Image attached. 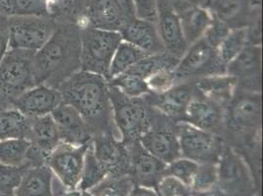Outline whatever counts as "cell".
<instances>
[{
  "label": "cell",
  "instance_id": "47",
  "mask_svg": "<svg viewBox=\"0 0 263 196\" xmlns=\"http://www.w3.org/2000/svg\"><path fill=\"white\" fill-rule=\"evenodd\" d=\"M119 2V4L122 7V9L125 12V14L127 15V17L129 19L136 18L135 15V7H134V3L133 0H117Z\"/></svg>",
  "mask_w": 263,
  "mask_h": 196
},
{
  "label": "cell",
  "instance_id": "11",
  "mask_svg": "<svg viewBox=\"0 0 263 196\" xmlns=\"http://www.w3.org/2000/svg\"><path fill=\"white\" fill-rule=\"evenodd\" d=\"M176 125V122L154 109L152 126L140 140V143L147 152L165 164L182 157Z\"/></svg>",
  "mask_w": 263,
  "mask_h": 196
},
{
  "label": "cell",
  "instance_id": "7",
  "mask_svg": "<svg viewBox=\"0 0 263 196\" xmlns=\"http://www.w3.org/2000/svg\"><path fill=\"white\" fill-rule=\"evenodd\" d=\"M177 84L196 82L201 77L226 74V67L220 62L216 48L204 37L189 46L174 70Z\"/></svg>",
  "mask_w": 263,
  "mask_h": 196
},
{
  "label": "cell",
  "instance_id": "9",
  "mask_svg": "<svg viewBox=\"0 0 263 196\" xmlns=\"http://www.w3.org/2000/svg\"><path fill=\"white\" fill-rule=\"evenodd\" d=\"M35 52L9 49L0 64V93L14 98L37 85L33 69Z\"/></svg>",
  "mask_w": 263,
  "mask_h": 196
},
{
  "label": "cell",
  "instance_id": "15",
  "mask_svg": "<svg viewBox=\"0 0 263 196\" xmlns=\"http://www.w3.org/2000/svg\"><path fill=\"white\" fill-rule=\"evenodd\" d=\"M126 144L130 152L129 174L134 184L156 190L159 181L164 177L167 164L147 152L140 142Z\"/></svg>",
  "mask_w": 263,
  "mask_h": 196
},
{
  "label": "cell",
  "instance_id": "20",
  "mask_svg": "<svg viewBox=\"0 0 263 196\" xmlns=\"http://www.w3.org/2000/svg\"><path fill=\"white\" fill-rule=\"evenodd\" d=\"M50 115L57 126L61 142L81 146L92 141L88 124L70 104L62 102Z\"/></svg>",
  "mask_w": 263,
  "mask_h": 196
},
{
  "label": "cell",
  "instance_id": "12",
  "mask_svg": "<svg viewBox=\"0 0 263 196\" xmlns=\"http://www.w3.org/2000/svg\"><path fill=\"white\" fill-rule=\"evenodd\" d=\"M89 144L77 146L61 142L45 160L54 177L69 189H78Z\"/></svg>",
  "mask_w": 263,
  "mask_h": 196
},
{
  "label": "cell",
  "instance_id": "28",
  "mask_svg": "<svg viewBox=\"0 0 263 196\" xmlns=\"http://www.w3.org/2000/svg\"><path fill=\"white\" fill-rule=\"evenodd\" d=\"M178 62V58L167 53L166 51L157 54L147 55L136 65L133 66L128 73L138 75L144 80H147L148 77L162 71L174 70Z\"/></svg>",
  "mask_w": 263,
  "mask_h": 196
},
{
  "label": "cell",
  "instance_id": "34",
  "mask_svg": "<svg viewBox=\"0 0 263 196\" xmlns=\"http://www.w3.org/2000/svg\"><path fill=\"white\" fill-rule=\"evenodd\" d=\"M106 177H107V173L98 161L93 152L92 143L90 142L85 155L84 169H83L82 178L78 186V189L89 190L90 188L99 184Z\"/></svg>",
  "mask_w": 263,
  "mask_h": 196
},
{
  "label": "cell",
  "instance_id": "18",
  "mask_svg": "<svg viewBox=\"0 0 263 196\" xmlns=\"http://www.w3.org/2000/svg\"><path fill=\"white\" fill-rule=\"evenodd\" d=\"M62 102L60 91L45 85H36L13 99L15 108L29 119L51 114Z\"/></svg>",
  "mask_w": 263,
  "mask_h": 196
},
{
  "label": "cell",
  "instance_id": "8",
  "mask_svg": "<svg viewBox=\"0 0 263 196\" xmlns=\"http://www.w3.org/2000/svg\"><path fill=\"white\" fill-rule=\"evenodd\" d=\"M176 129L182 157L197 164L218 163L226 144L220 135L184 121L177 123Z\"/></svg>",
  "mask_w": 263,
  "mask_h": 196
},
{
  "label": "cell",
  "instance_id": "50",
  "mask_svg": "<svg viewBox=\"0 0 263 196\" xmlns=\"http://www.w3.org/2000/svg\"><path fill=\"white\" fill-rule=\"evenodd\" d=\"M0 196H17L15 195L14 193H9V194H0Z\"/></svg>",
  "mask_w": 263,
  "mask_h": 196
},
{
  "label": "cell",
  "instance_id": "19",
  "mask_svg": "<svg viewBox=\"0 0 263 196\" xmlns=\"http://www.w3.org/2000/svg\"><path fill=\"white\" fill-rule=\"evenodd\" d=\"M156 25L165 51L180 60L189 46L183 35L180 17L168 0H157Z\"/></svg>",
  "mask_w": 263,
  "mask_h": 196
},
{
  "label": "cell",
  "instance_id": "32",
  "mask_svg": "<svg viewBox=\"0 0 263 196\" xmlns=\"http://www.w3.org/2000/svg\"><path fill=\"white\" fill-rule=\"evenodd\" d=\"M108 85L117 88L128 97H143L152 92L146 80L128 72L111 79L108 81Z\"/></svg>",
  "mask_w": 263,
  "mask_h": 196
},
{
  "label": "cell",
  "instance_id": "22",
  "mask_svg": "<svg viewBox=\"0 0 263 196\" xmlns=\"http://www.w3.org/2000/svg\"><path fill=\"white\" fill-rule=\"evenodd\" d=\"M86 13V26L105 31L120 32L129 20L117 0H88Z\"/></svg>",
  "mask_w": 263,
  "mask_h": 196
},
{
  "label": "cell",
  "instance_id": "30",
  "mask_svg": "<svg viewBox=\"0 0 263 196\" xmlns=\"http://www.w3.org/2000/svg\"><path fill=\"white\" fill-rule=\"evenodd\" d=\"M145 56L147 54L138 47L122 41L112 58L107 81L128 72Z\"/></svg>",
  "mask_w": 263,
  "mask_h": 196
},
{
  "label": "cell",
  "instance_id": "40",
  "mask_svg": "<svg viewBox=\"0 0 263 196\" xmlns=\"http://www.w3.org/2000/svg\"><path fill=\"white\" fill-rule=\"evenodd\" d=\"M146 83L152 92L154 93H161L168 90L169 88L177 85L175 76L173 70L170 71H162L157 73L153 76L146 80Z\"/></svg>",
  "mask_w": 263,
  "mask_h": 196
},
{
  "label": "cell",
  "instance_id": "26",
  "mask_svg": "<svg viewBox=\"0 0 263 196\" xmlns=\"http://www.w3.org/2000/svg\"><path fill=\"white\" fill-rule=\"evenodd\" d=\"M180 22L187 46L201 40L209 29L212 16L205 7H197L182 14Z\"/></svg>",
  "mask_w": 263,
  "mask_h": 196
},
{
  "label": "cell",
  "instance_id": "13",
  "mask_svg": "<svg viewBox=\"0 0 263 196\" xmlns=\"http://www.w3.org/2000/svg\"><path fill=\"white\" fill-rule=\"evenodd\" d=\"M262 47L246 45L228 65L226 74L237 80V88L261 93Z\"/></svg>",
  "mask_w": 263,
  "mask_h": 196
},
{
  "label": "cell",
  "instance_id": "43",
  "mask_svg": "<svg viewBox=\"0 0 263 196\" xmlns=\"http://www.w3.org/2000/svg\"><path fill=\"white\" fill-rule=\"evenodd\" d=\"M247 45L261 46L262 44V29H261V17L254 20L248 27H246Z\"/></svg>",
  "mask_w": 263,
  "mask_h": 196
},
{
  "label": "cell",
  "instance_id": "24",
  "mask_svg": "<svg viewBox=\"0 0 263 196\" xmlns=\"http://www.w3.org/2000/svg\"><path fill=\"white\" fill-rule=\"evenodd\" d=\"M194 83L202 95L225 108L237 89V80L227 74L201 77Z\"/></svg>",
  "mask_w": 263,
  "mask_h": 196
},
{
  "label": "cell",
  "instance_id": "16",
  "mask_svg": "<svg viewBox=\"0 0 263 196\" xmlns=\"http://www.w3.org/2000/svg\"><path fill=\"white\" fill-rule=\"evenodd\" d=\"M226 108L202 95L196 87L184 122L198 129L213 132L223 139Z\"/></svg>",
  "mask_w": 263,
  "mask_h": 196
},
{
  "label": "cell",
  "instance_id": "39",
  "mask_svg": "<svg viewBox=\"0 0 263 196\" xmlns=\"http://www.w3.org/2000/svg\"><path fill=\"white\" fill-rule=\"evenodd\" d=\"M156 191L159 196H193L190 186L171 175H164L158 183Z\"/></svg>",
  "mask_w": 263,
  "mask_h": 196
},
{
  "label": "cell",
  "instance_id": "31",
  "mask_svg": "<svg viewBox=\"0 0 263 196\" xmlns=\"http://www.w3.org/2000/svg\"><path fill=\"white\" fill-rule=\"evenodd\" d=\"M134 186L130 174L107 175L88 191L92 196H129Z\"/></svg>",
  "mask_w": 263,
  "mask_h": 196
},
{
  "label": "cell",
  "instance_id": "36",
  "mask_svg": "<svg viewBox=\"0 0 263 196\" xmlns=\"http://www.w3.org/2000/svg\"><path fill=\"white\" fill-rule=\"evenodd\" d=\"M30 167H32L30 163L21 166L0 163V194L14 193L22 181L23 175Z\"/></svg>",
  "mask_w": 263,
  "mask_h": 196
},
{
  "label": "cell",
  "instance_id": "2",
  "mask_svg": "<svg viewBox=\"0 0 263 196\" xmlns=\"http://www.w3.org/2000/svg\"><path fill=\"white\" fill-rule=\"evenodd\" d=\"M81 31L82 27L76 23L57 24L48 42L33 55L37 85L58 88L81 71Z\"/></svg>",
  "mask_w": 263,
  "mask_h": 196
},
{
  "label": "cell",
  "instance_id": "10",
  "mask_svg": "<svg viewBox=\"0 0 263 196\" xmlns=\"http://www.w3.org/2000/svg\"><path fill=\"white\" fill-rule=\"evenodd\" d=\"M57 24L44 16H13L8 25L9 49L36 52L48 42Z\"/></svg>",
  "mask_w": 263,
  "mask_h": 196
},
{
  "label": "cell",
  "instance_id": "35",
  "mask_svg": "<svg viewBox=\"0 0 263 196\" xmlns=\"http://www.w3.org/2000/svg\"><path fill=\"white\" fill-rule=\"evenodd\" d=\"M0 7L10 16H45L48 7L45 0H0Z\"/></svg>",
  "mask_w": 263,
  "mask_h": 196
},
{
  "label": "cell",
  "instance_id": "4",
  "mask_svg": "<svg viewBox=\"0 0 263 196\" xmlns=\"http://www.w3.org/2000/svg\"><path fill=\"white\" fill-rule=\"evenodd\" d=\"M108 88L113 119L121 141L125 143L140 142L152 126L154 107L144 97H128L115 87L108 85Z\"/></svg>",
  "mask_w": 263,
  "mask_h": 196
},
{
  "label": "cell",
  "instance_id": "37",
  "mask_svg": "<svg viewBox=\"0 0 263 196\" xmlns=\"http://www.w3.org/2000/svg\"><path fill=\"white\" fill-rule=\"evenodd\" d=\"M217 183V164H198L193 178L191 189L195 193H201L215 187Z\"/></svg>",
  "mask_w": 263,
  "mask_h": 196
},
{
  "label": "cell",
  "instance_id": "49",
  "mask_svg": "<svg viewBox=\"0 0 263 196\" xmlns=\"http://www.w3.org/2000/svg\"><path fill=\"white\" fill-rule=\"evenodd\" d=\"M82 196H92L88 190H82Z\"/></svg>",
  "mask_w": 263,
  "mask_h": 196
},
{
  "label": "cell",
  "instance_id": "29",
  "mask_svg": "<svg viewBox=\"0 0 263 196\" xmlns=\"http://www.w3.org/2000/svg\"><path fill=\"white\" fill-rule=\"evenodd\" d=\"M32 148L33 143L28 139L0 141V163L10 166L30 163L29 156Z\"/></svg>",
  "mask_w": 263,
  "mask_h": 196
},
{
  "label": "cell",
  "instance_id": "38",
  "mask_svg": "<svg viewBox=\"0 0 263 196\" xmlns=\"http://www.w3.org/2000/svg\"><path fill=\"white\" fill-rule=\"evenodd\" d=\"M198 164L184 157H180L167 164L164 175H171L191 187L193 178L197 172Z\"/></svg>",
  "mask_w": 263,
  "mask_h": 196
},
{
  "label": "cell",
  "instance_id": "6",
  "mask_svg": "<svg viewBox=\"0 0 263 196\" xmlns=\"http://www.w3.org/2000/svg\"><path fill=\"white\" fill-rule=\"evenodd\" d=\"M215 187L222 196H254L259 189L249 164L227 143L217 163Z\"/></svg>",
  "mask_w": 263,
  "mask_h": 196
},
{
  "label": "cell",
  "instance_id": "23",
  "mask_svg": "<svg viewBox=\"0 0 263 196\" xmlns=\"http://www.w3.org/2000/svg\"><path fill=\"white\" fill-rule=\"evenodd\" d=\"M54 174L46 164L30 167L15 189L17 196H52Z\"/></svg>",
  "mask_w": 263,
  "mask_h": 196
},
{
  "label": "cell",
  "instance_id": "1",
  "mask_svg": "<svg viewBox=\"0 0 263 196\" xmlns=\"http://www.w3.org/2000/svg\"><path fill=\"white\" fill-rule=\"evenodd\" d=\"M57 89L63 102L73 106L82 115L92 136L111 134L121 140L113 119L108 81L104 76L81 70Z\"/></svg>",
  "mask_w": 263,
  "mask_h": 196
},
{
  "label": "cell",
  "instance_id": "48",
  "mask_svg": "<svg viewBox=\"0 0 263 196\" xmlns=\"http://www.w3.org/2000/svg\"><path fill=\"white\" fill-rule=\"evenodd\" d=\"M8 50H9L8 33L0 32V64H1L4 56L6 55Z\"/></svg>",
  "mask_w": 263,
  "mask_h": 196
},
{
  "label": "cell",
  "instance_id": "25",
  "mask_svg": "<svg viewBox=\"0 0 263 196\" xmlns=\"http://www.w3.org/2000/svg\"><path fill=\"white\" fill-rule=\"evenodd\" d=\"M31 142L45 160L61 142L57 126L50 114L32 119Z\"/></svg>",
  "mask_w": 263,
  "mask_h": 196
},
{
  "label": "cell",
  "instance_id": "3",
  "mask_svg": "<svg viewBox=\"0 0 263 196\" xmlns=\"http://www.w3.org/2000/svg\"><path fill=\"white\" fill-rule=\"evenodd\" d=\"M262 94L237 88L225 110L223 140L238 152L261 146Z\"/></svg>",
  "mask_w": 263,
  "mask_h": 196
},
{
  "label": "cell",
  "instance_id": "44",
  "mask_svg": "<svg viewBox=\"0 0 263 196\" xmlns=\"http://www.w3.org/2000/svg\"><path fill=\"white\" fill-rule=\"evenodd\" d=\"M172 9L181 16L197 7H205L209 0H168Z\"/></svg>",
  "mask_w": 263,
  "mask_h": 196
},
{
  "label": "cell",
  "instance_id": "14",
  "mask_svg": "<svg viewBox=\"0 0 263 196\" xmlns=\"http://www.w3.org/2000/svg\"><path fill=\"white\" fill-rule=\"evenodd\" d=\"M93 152L107 175L129 174L130 152L127 144L111 134L92 136Z\"/></svg>",
  "mask_w": 263,
  "mask_h": 196
},
{
  "label": "cell",
  "instance_id": "45",
  "mask_svg": "<svg viewBox=\"0 0 263 196\" xmlns=\"http://www.w3.org/2000/svg\"><path fill=\"white\" fill-rule=\"evenodd\" d=\"M52 196H82V190L67 188L54 177L52 181Z\"/></svg>",
  "mask_w": 263,
  "mask_h": 196
},
{
  "label": "cell",
  "instance_id": "17",
  "mask_svg": "<svg viewBox=\"0 0 263 196\" xmlns=\"http://www.w3.org/2000/svg\"><path fill=\"white\" fill-rule=\"evenodd\" d=\"M195 83L186 82L177 84L161 93H154L143 96L147 103L176 123L185 120L187 106L194 96Z\"/></svg>",
  "mask_w": 263,
  "mask_h": 196
},
{
  "label": "cell",
  "instance_id": "41",
  "mask_svg": "<svg viewBox=\"0 0 263 196\" xmlns=\"http://www.w3.org/2000/svg\"><path fill=\"white\" fill-rule=\"evenodd\" d=\"M231 30L232 29H230L228 25L212 16L211 24L203 37L211 46L217 48V46L221 44V42L225 38V36L229 33Z\"/></svg>",
  "mask_w": 263,
  "mask_h": 196
},
{
  "label": "cell",
  "instance_id": "27",
  "mask_svg": "<svg viewBox=\"0 0 263 196\" xmlns=\"http://www.w3.org/2000/svg\"><path fill=\"white\" fill-rule=\"evenodd\" d=\"M32 119H29L19 110H5L0 112V141L10 139H28L31 141Z\"/></svg>",
  "mask_w": 263,
  "mask_h": 196
},
{
  "label": "cell",
  "instance_id": "5",
  "mask_svg": "<svg viewBox=\"0 0 263 196\" xmlns=\"http://www.w3.org/2000/svg\"><path fill=\"white\" fill-rule=\"evenodd\" d=\"M81 42V70L107 80L112 58L122 43L120 33L84 26Z\"/></svg>",
  "mask_w": 263,
  "mask_h": 196
},
{
  "label": "cell",
  "instance_id": "21",
  "mask_svg": "<svg viewBox=\"0 0 263 196\" xmlns=\"http://www.w3.org/2000/svg\"><path fill=\"white\" fill-rule=\"evenodd\" d=\"M119 33L123 42L138 47L147 55L165 52L156 23L133 18L125 23Z\"/></svg>",
  "mask_w": 263,
  "mask_h": 196
},
{
  "label": "cell",
  "instance_id": "46",
  "mask_svg": "<svg viewBox=\"0 0 263 196\" xmlns=\"http://www.w3.org/2000/svg\"><path fill=\"white\" fill-rule=\"evenodd\" d=\"M129 196H159V194L154 188L135 185Z\"/></svg>",
  "mask_w": 263,
  "mask_h": 196
},
{
  "label": "cell",
  "instance_id": "33",
  "mask_svg": "<svg viewBox=\"0 0 263 196\" xmlns=\"http://www.w3.org/2000/svg\"><path fill=\"white\" fill-rule=\"evenodd\" d=\"M246 45V28L232 29L216 48L220 62L226 67Z\"/></svg>",
  "mask_w": 263,
  "mask_h": 196
},
{
  "label": "cell",
  "instance_id": "42",
  "mask_svg": "<svg viewBox=\"0 0 263 196\" xmlns=\"http://www.w3.org/2000/svg\"><path fill=\"white\" fill-rule=\"evenodd\" d=\"M136 18L156 23L157 0H133Z\"/></svg>",
  "mask_w": 263,
  "mask_h": 196
}]
</instances>
